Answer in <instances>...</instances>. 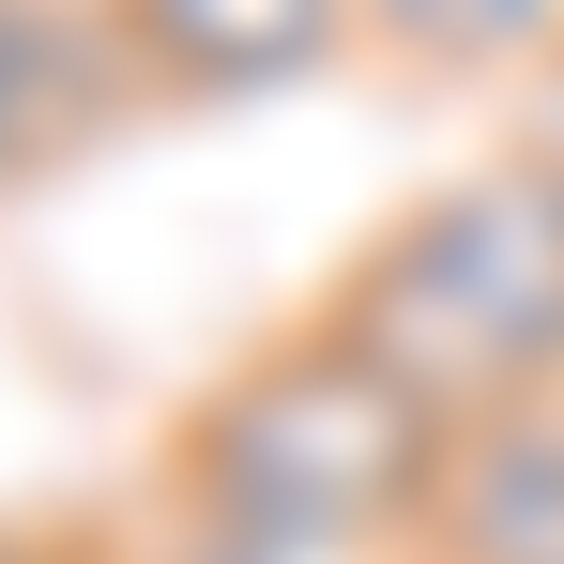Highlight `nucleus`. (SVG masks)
<instances>
[{"label":"nucleus","instance_id":"nucleus-1","mask_svg":"<svg viewBox=\"0 0 564 564\" xmlns=\"http://www.w3.org/2000/svg\"><path fill=\"white\" fill-rule=\"evenodd\" d=\"M458 427L381 367L367 336H336L321 305L260 336L245 367H214L169 412V473L153 503L214 519V534H260V550H336V564H412L427 503H443Z\"/></svg>","mask_w":564,"mask_h":564},{"label":"nucleus","instance_id":"nucleus-3","mask_svg":"<svg viewBox=\"0 0 564 564\" xmlns=\"http://www.w3.org/2000/svg\"><path fill=\"white\" fill-rule=\"evenodd\" d=\"M138 107H153V77H138L107 0H0V198L62 184Z\"/></svg>","mask_w":564,"mask_h":564},{"label":"nucleus","instance_id":"nucleus-7","mask_svg":"<svg viewBox=\"0 0 564 564\" xmlns=\"http://www.w3.org/2000/svg\"><path fill=\"white\" fill-rule=\"evenodd\" d=\"M138 564H336V550H260V534H214V519H169V503H153Z\"/></svg>","mask_w":564,"mask_h":564},{"label":"nucleus","instance_id":"nucleus-6","mask_svg":"<svg viewBox=\"0 0 564 564\" xmlns=\"http://www.w3.org/2000/svg\"><path fill=\"white\" fill-rule=\"evenodd\" d=\"M564 31V0H367V46L427 62V77H488V62H534Z\"/></svg>","mask_w":564,"mask_h":564},{"label":"nucleus","instance_id":"nucleus-2","mask_svg":"<svg viewBox=\"0 0 564 564\" xmlns=\"http://www.w3.org/2000/svg\"><path fill=\"white\" fill-rule=\"evenodd\" d=\"M336 336H367L443 427L564 397V184L534 153H488L458 184L397 198L321 290Z\"/></svg>","mask_w":564,"mask_h":564},{"label":"nucleus","instance_id":"nucleus-4","mask_svg":"<svg viewBox=\"0 0 564 564\" xmlns=\"http://www.w3.org/2000/svg\"><path fill=\"white\" fill-rule=\"evenodd\" d=\"M153 107H260L336 77V46H367V0H107Z\"/></svg>","mask_w":564,"mask_h":564},{"label":"nucleus","instance_id":"nucleus-9","mask_svg":"<svg viewBox=\"0 0 564 564\" xmlns=\"http://www.w3.org/2000/svg\"><path fill=\"white\" fill-rule=\"evenodd\" d=\"M519 153H534V169L564 184V46H550V93H534V122H519Z\"/></svg>","mask_w":564,"mask_h":564},{"label":"nucleus","instance_id":"nucleus-5","mask_svg":"<svg viewBox=\"0 0 564 564\" xmlns=\"http://www.w3.org/2000/svg\"><path fill=\"white\" fill-rule=\"evenodd\" d=\"M412 564H564V397H519V412L458 427Z\"/></svg>","mask_w":564,"mask_h":564},{"label":"nucleus","instance_id":"nucleus-8","mask_svg":"<svg viewBox=\"0 0 564 564\" xmlns=\"http://www.w3.org/2000/svg\"><path fill=\"white\" fill-rule=\"evenodd\" d=\"M0 564H138V550H107V534H0Z\"/></svg>","mask_w":564,"mask_h":564}]
</instances>
